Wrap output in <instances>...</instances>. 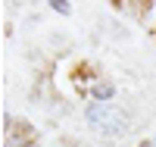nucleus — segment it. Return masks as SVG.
<instances>
[{
  "instance_id": "obj_1",
  "label": "nucleus",
  "mask_w": 156,
  "mask_h": 147,
  "mask_svg": "<svg viewBox=\"0 0 156 147\" xmlns=\"http://www.w3.org/2000/svg\"><path fill=\"white\" fill-rule=\"evenodd\" d=\"M87 122L94 125L100 135H106V138H119V135L128 131V116L119 110V106H109V103L87 106Z\"/></svg>"
},
{
  "instance_id": "obj_2",
  "label": "nucleus",
  "mask_w": 156,
  "mask_h": 147,
  "mask_svg": "<svg viewBox=\"0 0 156 147\" xmlns=\"http://www.w3.org/2000/svg\"><path fill=\"white\" fill-rule=\"evenodd\" d=\"M112 94H115V88H112L109 82H100V85H94V97H97V100H109Z\"/></svg>"
},
{
  "instance_id": "obj_3",
  "label": "nucleus",
  "mask_w": 156,
  "mask_h": 147,
  "mask_svg": "<svg viewBox=\"0 0 156 147\" xmlns=\"http://www.w3.org/2000/svg\"><path fill=\"white\" fill-rule=\"evenodd\" d=\"M25 144H28V138H25V135H12V138L6 141V147H25Z\"/></svg>"
},
{
  "instance_id": "obj_4",
  "label": "nucleus",
  "mask_w": 156,
  "mask_h": 147,
  "mask_svg": "<svg viewBox=\"0 0 156 147\" xmlns=\"http://www.w3.org/2000/svg\"><path fill=\"white\" fill-rule=\"evenodd\" d=\"M50 6H53L56 13H69V9H72V6L66 3V0H53V3H50Z\"/></svg>"
},
{
  "instance_id": "obj_5",
  "label": "nucleus",
  "mask_w": 156,
  "mask_h": 147,
  "mask_svg": "<svg viewBox=\"0 0 156 147\" xmlns=\"http://www.w3.org/2000/svg\"><path fill=\"white\" fill-rule=\"evenodd\" d=\"M140 147H150V144H140Z\"/></svg>"
}]
</instances>
